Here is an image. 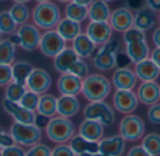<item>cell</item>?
<instances>
[{
	"mask_svg": "<svg viewBox=\"0 0 160 156\" xmlns=\"http://www.w3.org/2000/svg\"><path fill=\"white\" fill-rule=\"evenodd\" d=\"M112 92V81L102 74H89L82 80V94L89 102L104 101Z\"/></svg>",
	"mask_w": 160,
	"mask_h": 156,
	"instance_id": "1",
	"label": "cell"
},
{
	"mask_svg": "<svg viewBox=\"0 0 160 156\" xmlns=\"http://www.w3.org/2000/svg\"><path fill=\"white\" fill-rule=\"evenodd\" d=\"M61 9L53 2L38 3L31 12L33 24L45 31L52 30L60 22Z\"/></svg>",
	"mask_w": 160,
	"mask_h": 156,
	"instance_id": "2",
	"label": "cell"
},
{
	"mask_svg": "<svg viewBox=\"0 0 160 156\" xmlns=\"http://www.w3.org/2000/svg\"><path fill=\"white\" fill-rule=\"evenodd\" d=\"M45 133L49 140L55 144H65L75 135V125L70 119L61 116H54L50 119L45 128Z\"/></svg>",
	"mask_w": 160,
	"mask_h": 156,
	"instance_id": "3",
	"label": "cell"
},
{
	"mask_svg": "<svg viewBox=\"0 0 160 156\" xmlns=\"http://www.w3.org/2000/svg\"><path fill=\"white\" fill-rule=\"evenodd\" d=\"M120 45L117 40H111L108 43L100 46L96 51L92 62L94 66L103 72L111 71L117 66Z\"/></svg>",
	"mask_w": 160,
	"mask_h": 156,
	"instance_id": "4",
	"label": "cell"
},
{
	"mask_svg": "<svg viewBox=\"0 0 160 156\" xmlns=\"http://www.w3.org/2000/svg\"><path fill=\"white\" fill-rule=\"evenodd\" d=\"M8 133L15 144L28 148L40 142L42 138L41 129L37 127L34 124H24L13 123L9 127Z\"/></svg>",
	"mask_w": 160,
	"mask_h": 156,
	"instance_id": "5",
	"label": "cell"
},
{
	"mask_svg": "<svg viewBox=\"0 0 160 156\" xmlns=\"http://www.w3.org/2000/svg\"><path fill=\"white\" fill-rule=\"evenodd\" d=\"M82 115L84 119L99 122L104 127L112 125L116 119L114 110L105 101L89 102L84 107Z\"/></svg>",
	"mask_w": 160,
	"mask_h": 156,
	"instance_id": "6",
	"label": "cell"
},
{
	"mask_svg": "<svg viewBox=\"0 0 160 156\" xmlns=\"http://www.w3.org/2000/svg\"><path fill=\"white\" fill-rule=\"evenodd\" d=\"M145 123L143 119L136 114L124 116L119 124V135L128 142H135L142 139L145 134Z\"/></svg>",
	"mask_w": 160,
	"mask_h": 156,
	"instance_id": "7",
	"label": "cell"
},
{
	"mask_svg": "<svg viewBox=\"0 0 160 156\" xmlns=\"http://www.w3.org/2000/svg\"><path fill=\"white\" fill-rule=\"evenodd\" d=\"M66 48L67 42L59 36L55 29L45 31L40 37L38 49L40 52L48 58L53 59Z\"/></svg>",
	"mask_w": 160,
	"mask_h": 156,
	"instance_id": "8",
	"label": "cell"
},
{
	"mask_svg": "<svg viewBox=\"0 0 160 156\" xmlns=\"http://www.w3.org/2000/svg\"><path fill=\"white\" fill-rule=\"evenodd\" d=\"M52 85V78L51 74L41 67H34L25 83V87L28 91L38 95L48 93Z\"/></svg>",
	"mask_w": 160,
	"mask_h": 156,
	"instance_id": "9",
	"label": "cell"
},
{
	"mask_svg": "<svg viewBox=\"0 0 160 156\" xmlns=\"http://www.w3.org/2000/svg\"><path fill=\"white\" fill-rule=\"evenodd\" d=\"M16 34L20 38V47L25 51H35L38 49L41 34L32 23H25L18 27Z\"/></svg>",
	"mask_w": 160,
	"mask_h": 156,
	"instance_id": "10",
	"label": "cell"
},
{
	"mask_svg": "<svg viewBox=\"0 0 160 156\" xmlns=\"http://www.w3.org/2000/svg\"><path fill=\"white\" fill-rule=\"evenodd\" d=\"M112 104L116 111L128 115L137 110L139 99L133 91L116 90L112 96Z\"/></svg>",
	"mask_w": 160,
	"mask_h": 156,
	"instance_id": "11",
	"label": "cell"
},
{
	"mask_svg": "<svg viewBox=\"0 0 160 156\" xmlns=\"http://www.w3.org/2000/svg\"><path fill=\"white\" fill-rule=\"evenodd\" d=\"M112 31L109 22H90L85 34L97 46H102L112 40Z\"/></svg>",
	"mask_w": 160,
	"mask_h": 156,
	"instance_id": "12",
	"label": "cell"
},
{
	"mask_svg": "<svg viewBox=\"0 0 160 156\" xmlns=\"http://www.w3.org/2000/svg\"><path fill=\"white\" fill-rule=\"evenodd\" d=\"M109 23L112 30L125 33L131 27L134 23V13L128 7H120L112 11Z\"/></svg>",
	"mask_w": 160,
	"mask_h": 156,
	"instance_id": "13",
	"label": "cell"
},
{
	"mask_svg": "<svg viewBox=\"0 0 160 156\" xmlns=\"http://www.w3.org/2000/svg\"><path fill=\"white\" fill-rule=\"evenodd\" d=\"M138 82V78L129 67L123 66L117 67L112 76V84L116 90H127L132 91Z\"/></svg>",
	"mask_w": 160,
	"mask_h": 156,
	"instance_id": "14",
	"label": "cell"
},
{
	"mask_svg": "<svg viewBox=\"0 0 160 156\" xmlns=\"http://www.w3.org/2000/svg\"><path fill=\"white\" fill-rule=\"evenodd\" d=\"M2 108L4 111L13 119L14 123L24 124H34L36 113L24 109L19 103L11 102L4 98L2 101Z\"/></svg>",
	"mask_w": 160,
	"mask_h": 156,
	"instance_id": "15",
	"label": "cell"
},
{
	"mask_svg": "<svg viewBox=\"0 0 160 156\" xmlns=\"http://www.w3.org/2000/svg\"><path fill=\"white\" fill-rule=\"evenodd\" d=\"M82 80L70 73L60 74L56 82V88L60 95L77 96L82 94Z\"/></svg>",
	"mask_w": 160,
	"mask_h": 156,
	"instance_id": "16",
	"label": "cell"
},
{
	"mask_svg": "<svg viewBox=\"0 0 160 156\" xmlns=\"http://www.w3.org/2000/svg\"><path fill=\"white\" fill-rule=\"evenodd\" d=\"M139 102L146 106H152L160 100V85L157 81L142 82L136 93Z\"/></svg>",
	"mask_w": 160,
	"mask_h": 156,
	"instance_id": "17",
	"label": "cell"
},
{
	"mask_svg": "<svg viewBox=\"0 0 160 156\" xmlns=\"http://www.w3.org/2000/svg\"><path fill=\"white\" fill-rule=\"evenodd\" d=\"M126 142L120 135L103 138L98 142V152L106 156H122L126 152Z\"/></svg>",
	"mask_w": 160,
	"mask_h": 156,
	"instance_id": "18",
	"label": "cell"
},
{
	"mask_svg": "<svg viewBox=\"0 0 160 156\" xmlns=\"http://www.w3.org/2000/svg\"><path fill=\"white\" fill-rule=\"evenodd\" d=\"M104 128L98 121L84 119L79 125L78 135L91 142L98 143L104 137Z\"/></svg>",
	"mask_w": 160,
	"mask_h": 156,
	"instance_id": "19",
	"label": "cell"
},
{
	"mask_svg": "<svg viewBox=\"0 0 160 156\" xmlns=\"http://www.w3.org/2000/svg\"><path fill=\"white\" fill-rule=\"evenodd\" d=\"M126 53L128 58L135 65L150 57V47L147 39H138L126 44Z\"/></svg>",
	"mask_w": 160,
	"mask_h": 156,
	"instance_id": "20",
	"label": "cell"
},
{
	"mask_svg": "<svg viewBox=\"0 0 160 156\" xmlns=\"http://www.w3.org/2000/svg\"><path fill=\"white\" fill-rule=\"evenodd\" d=\"M134 72L142 82L156 81L160 76V68L149 58L135 65Z\"/></svg>",
	"mask_w": 160,
	"mask_h": 156,
	"instance_id": "21",
	"label": "cell"
},
{
	"mask_svg": "<svg viewBox=\"0 0 160 156\" xmlns=\"http://www.w3.org/2000/svg\"><path fill=\"white\" fill-rule=\"evenodd\" d=\"M81 110V103L77 96L60 95L57 98V115L70 119L76 116Z\"/></svg>",
	"mask_w": 160,
	"mask_h": 156,
	"instance_id": "22",
	"label": "cell"
},
{
	"mask_svg": "<svg viewBox=\"0 0 160 156\" xmlns=\"http://www.w3.org/2000/svg\"><path fill=\"white\" fill-rule=\"evenodd\" d=\"M157 24L156 12L148 8L146 6L139 8L134 14L133 26L142 32L152 29Z\"/></svg>",
	"mask_w": 160,
	"mask_h": 156,
	"instance_id": "23",
	"label": "cell"
},
{
	"mask_svg": "<svg viewBox=\"0 0 160 156\" xmlns=\"http://www.w3.org/2000/svg\"><path fill=\"white\" fill-rule=\"evenodd\" d=\"M55 31L66 42H72L80 34H82V25L68 18H63L57 23Z\"/></svg>",
	"mask_w": 160,
	"mask_h": 156,
	"instance_id": "24",
	"label": "cell"
},
{
	"mask_svg": "<svg viewBox=\"0 0 160 156\" xmlns=\"http://www.w3.org/2000/svg\"><path fill=\"white\" fill-rule=\"evenodd\" d=\"M71 48L79 58L86 59L94 54L97 45L86 36L85 33H82L72 41Z\"/></svg>",
	"mask_w": 160,
	"mask_h": 156,
	"instance_id": "25",
	"label": "cell"
},
{
	"mask_svg": "<svg viewBox=\"0 0 160 156\" xmlns=\"http://www.w3.org/2000/svg\"><path fill=\"white\" fill-rule=\"evenodd\" d=\"M79 59L78 55L75 53V51L72 50L71 47H67L65 50H63L58 55H56L53 58L52 65L54 69L60 73H68L71 66Z\"/></svg>",
	"mask_w": 160,
	"mask_h": 156,
	"instance_id": "26",
	"label": "cell"
},
{
	"mask_svg": "<svg viewBox=\"0 0 160 156\" xmlns=\"http://www.w3.org/2000/svg\"><path fill=\"white\" fill-rule=\"evenodd\" d=\"M112 10L109 4L103 0H94L88 7L90 22H109Z\"/></svg>",
	"mask_w": 160,
	"mask_h": 156,
	"instance_id": "27",
	"label": "cell"
},
{
	"mask_svg": "<svg viewBox=\"0 0 160 156\" xmlns=\"http://www.w3.org/2000/svg\"><path fill=\"white\" fill-rule=\"evenodd\" d=\"M68 146L77 156L98 152V143L91 142L78 134L74 135V137L68 141Z\"/></svg>",
	"mask_w": 160,
	"mask_h": 156,
	"instance_id": "28",
	"label": "cell"
},
{
	"mask_svg": "<svg viewBox=\"0 0 160 156\" xmlns=\"http://www.w3.org/2000/svg\"><path fill=\"white\" fill-rule=\"evenodd\" d=\"M34 69L33 65L25 60L15 61L11 65V72H12V81L25 85L27 79Z\"/></svg>",
	"mask_w": 160,
	"mask_h": 156,
	"instance_id": "29",
	"label": "cell"
},
{
	"mask_svg": "<svg viewBox=\"0 0 160 156\" xmlns=\"http://www.w3.org/2000/svg\"><path fill=\"white\" fill-rule=\"evenodd\" d=\"M37 112L48 118H52L57 115V98L52 94H44L39 95V101L37 108Z\"/></svg>",
	"mask_w": 160,
	"mask_h": 156,
	"instance_id": "30",
	"label": "cell"
},
{
	"mask_svg": "<svg viewBox=\"0 0 160 156\" xmlns=\"http://www.w3.org/2000/svg\"><path fill=\"white\" fill-rule=\"evenodd\" d=\"M65 18L81 23L88 18V7L71 1L65 7Z\"/></svg>",
	"mask_w": 160,
	"mask_h": 156,
	"instance_id": "31",
	"label": "cell"
},
{
	"mask_svg": "<svg viewBox=\"0 0 160 156\" xmlns=\"http://www.w3.org/2000/svg\"><path fill=\"white\" fill-rule=\"evenodd\" d=\"M8 12L18 26L28 23L31 18V12H30L29 7L26 6V4H15L14 3L9 7Z\"/></svg>",
	"mask_w": 160,
	"mask_h": 156,
	"instance_id": "32",
	"label": "cell"
},
{
	"mask_svg": "<svg viewBox=\"0 0 160 156\" xmlns=\"http://www.w3.org/2000/svg\"><path fill=\"white\" fill-rule=\"evenodd\" d=\"M16 47L8 38L0 40V65L11 66L15 62Z\"/></svg>",
	"mask_w": 160,
	"mask_h": 156,
	"instance_id": "33",
	"label": "cell"
},
{
	"mask_svg": "<svg viewBox=\"0 0 160 156\" xmlns=\"http://www.w3.org/2000/svg\"><path fill=\"white\" fill-rule=\"evenodd\" d=\"M142 148L151 156H160V135L149 133L142 139Z\"/></svg>",
	"mask_w": 160,
	"mask_h": 156,
	"instance_id": "34",
	"label": "cell"
},
{
	"mask_svg": "<svg viewBox=\"0 0 160 156\" xmlns=\"http://www.w3.org/2000/svg\"><path fill=\"white\" fill-rule=\"evenodd\" d=\"M26 91L27 89L25 85H22L14 81H11L8 85L5 87V99L11 102L19 103L21 98L26 93Z\"/></svg>",
	"mask_w": 160,
	"mask_h": 156,
	"instance_id": "35",
	"label": "cell"
},
{
	"mask_svg": "<svg viewBox=\"0 0 160 156\" xmlns=\"http://www.w3.org/2000/svg\"><path fill=\"white\" fill-rule=\"evenodd\" d=\"M18 25L11 18L8 10L0 11V33L1 35L11 36L17 32Z\"/></svg>",
	"mask_w": 160,
	"mask_h": 156,
	"instance_id": "36",
	"label": "cell"
},
{
	"mask_svg": "<svg viewBox=\"0 0 160 156\" xmlns=\"http://www.w3.org/2000/svg\"><path fill=\"white\" fill-rule=\"evenodd\" d=\"M38 101H39V95L27 90L26 93L23 95V96L19 101V104L22 107H23L24 109L35 112V111H37Z\"/></svg>",
	"mask_w": 160,
	"mask_h": 156,
	"instance_id": "37",
	"label": "cell"
},
{
	"mask_svg": "<svg viewBox=\"0 0 160 156\" xmlns=\"http://www.w3.org/2000/svg\"><path fill=\"white\" fill-rule=\"evenodd\" d=\"M82 80H83L85 77H87L89 75V66L87 65V63L83 60L79 58L69 68L68 72Z\"/></svg>",
	"mask_w": 160,
	"mask_h": 156,
	"instance_id": "38",
	"label": "cell"
},
{
	"mask_svg": "<svg viewBox=\"0 0 160 156\" xmlns=\"http://www.w3.org/2000/svg\"><path fill=\"white\" fill-rule=\"evenodd\" d=\"M52 149L45 143L38 142L25 152V156H51Z\"/></svg>",
	"mask_w": 160,
	"mask_h": 156,
	"instance_id": "39",
	"label": "cell"
},
{
	"mask_svg": "<svg viewBox=\"0 0 160 156\" xmlns=\"http://www.w3.org/2000/svg\"><path fill=\"white\" fill-rule=\"evenodd\" d=\"M138 39H147L145 32H142L133 26L128 31H126L125 33H123V40L125 44Z\"/></svg>",
	"mask_w": 160,
	"mask_h": 156,
	"instance_id": "40",
	"label": "cell"
},
{
	"mask_svg": "<svg viewBox=\"0 0 160 156\" xmlns=\"http://www.w3.org/2000/svg\"><path fill=\"white\" fill-rule=\"evenodd\" d=\"M12 81L11 66L0 65V87H6Z\"/></svg>",
	"mask_w": 160,
	"mask_h": 156,
	"instance_id": "41",
	"label": "cell"
},
{
	"mask_svg": "<svg viewBox=\"0 0 160 156\" xmlns=\"http://www.w3.org/2000/svg\"><path fill=\"white\" fill-rule=\"evenodd\" d=\"M51 156H77L70 149L68 144H56L52 149Z\"/></svg>",
	"mask_w": 160,
	"mask_h": 156,
	"instance_id": "42",
	"label": "cell"
},
{
	"mask_svg": "<svg viewBox=\"0 0 160 156\" xmlns=\"http://www.w3.org/2000/svg\"><path fill=\"white\" fill-rule=\"evenodd\" d=\"M147 118L149 122L153 124L160 125V103L150 106L147 111Z\"/></svg>",
	"mask_w": 160,
	"mask_h": 156,
	"instance_id": "43",
	"label": "cell"
},
{
	"mask_svg": "<svg viewBox=\"0 0 160 156\" xmlns=\"http://www.w3.org/2000/svg\"><path fill=\"white\" fill-rule=\"evenodd\" d=\"M1 156H25V151L18 144H12L4 148L1 152Z\"/></svg>",
	"mask_w": 160,
	"mask_h": 156,
	"instance_id": "44",
	"label": "cell"
},
{
	"mask_svg": "<svg viewBox=\"0 0 160 156\" xmlns=\"http://www.w3.org/2000/svg\"><path fill=\"white\" fill-rule=\"evenodd\" d=\"M12 144H14V141H13L10 134L6 132L4 129H2L0 127V152L4 148H6L8 146H10Z\"/></svg>",
	"mask_w": 160,
	"mask_h": 156,
	"instance_id": "45",
	"label": "cell"
},
{
	"mask_svg": "<svg viewBox=\"0 0 160 156\" xmlns=\"http://www.w3.org/2000/svg\"><path fill=\"white\" fill-rule=\"evenodd\" d=\"M127 156H151L143 148L142 145H135L129 149Z\"/></svg>",
	"mask_w": 160,
	"mask_h": 156,
	"instance_id": "46",
	"label": "cell"
},
{
	"mask_svg": "<svg viewBox=\"0 0 160 156\" xmlns=\"http://www.w3.org/2000/svg\"><path fill=\"white\" fill-rule=\"evenodd\" d=\"M50 122V118L48 117H45L41 114H36L35 116V120H34V124L38 127L39 129H45L46 126L48 125Z\"/></svg>",
	"mask_w": 160,
	"mask_h": 156,
	"instance_id": "47",
	"label": "cell"
},
{
	"mask_svg": "<svg viewBox=\"0 0 160 156\" xmlns=\"http://www.w3.org/2000/svg\"><path fill=\"white\" fill-rule=\"evenodd\" d=\"M145 6L154 12H160V0H145Z\"/></svg>",
	"mask_w": 160,
	"mask_h": 156,
	"instance_id": "48",
	"label": "cell"
},
{
	"mask_svg": "<svg viewBox=\"0 0 160 156\" xmlns=\"http://www.w3.org/2000/svg\"><path fill=\"white\" fill-rule=\"evenodd\" d=\"M150 59L160 68V48L154 49L150 53Z\"/></svg>",
	"mask_w": 160,
	"mask_h": 156,
	"instance_id": "49",
	"label": "cell"
},
{
	"mask_svg": "<svg viewBox=\"0 0 160 156\" xmlns=\"http://www.w3.org/2000/svg\"><path fill=\"white\" fill-rule=\"evenodd\" d=\"M152 41L157 48H160V26L154 31L152 35Z\"/></svg>",
	"mask_w": 160,
	"mask_h": 156,
	"instance_id": "50",
	"label": "cell"
},
{
	"mask_svg": "<svg viewBox=\"0 0 160 156\" xmlns=\"http://www.w3.org/2000/svg\"><path fill=\"white\" fill-rule=\"evenodd\" d=\"M142 0H128V7H132L134 8H137V10H138L139 8L144 7L142 5Z\"/></svg>",
	"mask_w": 160,
	"mask_h": 156,
	"instance_id": "51",
	"label": "cell"
},
{
	"mask_svg": "<svg viewBox=\"0 0 160 156\" xmlns=\"http://www.w3.org/2000/svg\"><path fill=\"white\" fill-rule=\"evenodd\" d=\"M8 39L9 40V42H10L13 46H15V47L19 46V47H20V38H19V37H18V35H17L16 33L13 34V35H11V36H9V37H8Z\"/></svg>",
	"mask_w": 160,
	"mask_h": 156,
	"instance_id": "52",
	"label": "cell"
},
{
	"mask_svg": "<svg viewBox=\"0 0 160 156\" xmlns=\"http://www.w3.org/2000/svg\"><path fill=\"white\" fill-rule=\"evenodd\" d=\"M72 2L76 3V4H79L81 6H83V7H89L93 2L94 0H72Z\"/></svg>",
	"mask_w": 160,
	"mask_h": 156,
	"instance_id": "53",
	"label": "cell"
},
{
	"mask_svg": "<svg viewBox=\"0 0 160 156\" xmlns=\"http://www.w3.org/2000/svg\"><path fill=\"white\" fill-rule=\"evenodd\" d=\"M81 156H106L102 154H100L99 152L98 153H93V154H82Z\"/></svg>",
	"mask_w": 160,
	"mask_h": 156,
	"instance_id": "54",
	"label": "cell"
},
{
	"mask_svg": "<svg viewBox=\"0 0 160 156\" xmlns=\"http://www.w3.org/2000/svg\"><path fill=\"white\" fill-rule=\"evenodd\" d=\"M15 4H26L30 2L31 0H12Z\"/></svg>",
	"mask_w": 160,
	"mask_h": 156,
	"instance_id": "55",
	"label": "cell"
},
{
	"mask_svg": "<svg viewBox=\"0 0 160 156\" xmlns=\"http://www.w3.org/2000/svg\"><path fill=\"white\" fill-rule=\"evenodd\" d=\"M58 2H60V3H64V4H68V3H69V2H71L72 0H57Z\"/></svg>",
	"mask_w": 160,
	"mask_h": 156,
	"instance_id": "56",
	"label": "cell"
},
{
	"mask_svg": "<svg viewBox=\"0 0 160 156\" xmlns=\"http://www.w3.org/2000/svg\"><path fill=\"white\" fill-rule=\"evenodd\" d=\"M103 1H105V2H107L109 4V3H115V2H117L119 0H103Z\"/></svg>",
	"mask_w": 160,
	"mask_h": 156,
	"instance_id": "57",
	"label": "cell"
},
{
	"mask_svg": "<svg viewBox=\"0 0 160 156\" xmlns=\"http://www.w3.org/2000/svg\"><path fill=\"white\" fill-rule=\"evenodd\" d=\"M37 2H38V3H45V2H50L51 0H36Z\"/></svg>",
	"mask_w": 160,
	"mask_h": 156,
	"instance_id": "58",
	"label": "cell"
},
{
	"mask_svg": "<svg viewBox=\"0 0 160 156\" xmlns=\"http://www.w3.org/2000/svg\"><path fill=\"white\" fill-rule=\"evenodd\" d=\"M158 19H159V22H160V12H159V16H158Z\"/></svg>",
	"mask_w": 160,
	"mask_h": 156,
	"instance_id": "59",
	"label": "cell"
},
{
	"mask_svg": "<svg viewBox=\"0 0 160 156\" xmlns=\"http://www.w3.org/2000/svg\"><path fill=\"white\" fill-rule=\"evenodd\" d=\"M1 36H2V35H1V33H0V40L2 39V38H1Z\"/></svg>",
	"mask_w": 160,
	"mask_h": 156,
	"instance_id": "60",
	"label": "cell"
},
{
	"mask_svg": "<svg viewBox=\"0 0 160 156\" xmlns=\"http://www.w3.org/2000/svg\"><path fill=\"white\" fill-rule=\"evenodd\" d=\"M3 1H6V0H0V2H3Z\"/></svg>",
	"mask_w": 160,
	"mask_h": 156,
	"instance_id": "61",
	"label": "cell"
},
{
	"mask_svg": "<svg viewBox=\"0 0 160 156\" xmlns=\"http://www.w3.org/2000/svg\"><path fill=\"white\" fill-rule=\"evenodd\" d=\"M0 101H1V95H0Z\"/></svg>",
	"mask_w": 160,
	"mask_h": 156,
	"instance_id": "62",
	"label": "cell"
},
{
	"mask_svg": "<svg viewBox=\"0 0 160 156\" xmlns=\"http://www.w3.org/2000/svg\"><path fill=\"white\" fill-rule=\"evenodd\" d=\"M0 156H1V154H0Z\"/></svg>",
	"mask_w": 160,
	"mask_h": 156,
	"instance_id": "63",
	"label": "cell"
}]
</instances>
